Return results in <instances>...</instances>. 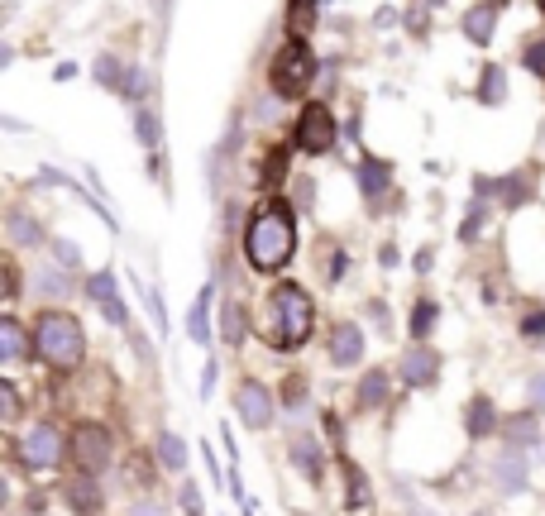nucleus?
I'll return each instance as SVG.
<instances>
[{"label": "nucleus", "instance_id": "obj_3", "mask_svg": "<svg viewBox=\"0 0 545 516\" xmlns=\"http://www.w3.org/2000/svg\"><path fill=\"white\" fill-rule=\"evenodd\" d=\"M34 354L48 368L72 373V368L82 364V354H87V330H82V321L67 316V311H44L34 321Z\"/></svg>", "mask_w": 545, "mask_h": 516}, {"label": "nucleus", "instance_id": "obj_35", "mask_svg": "<svg viewBox=\"0 0 545 516\" xmlns=\"http://www.w3.org/2000/svg\"><path fill=\"white\" fill-rule=\"evenodd\" d=\"M125 96H130V101H144V96H149V72H144V67H130V82H125Z\"/></svg>", "mask_w": 545, "mask_h": 516}, {"label": "nucleus", "instance_id": "obj_45", "mask_svg": "<svg viewBox=\"0 0 545 516\" xmlns=\"http://www.w3.org/2000/svg\"><path fill=\"white\" fill-rule=\"evenodd\" d=\"M206 469H211V478L220 483V459H216V450H206Z\"/></svg>", "mask_w": 545, "mask_h": 516}, {"label": "nucleus", "instance_id": "obj_23", "mask_svg": "<svg viewBox=\"0 0 545 516\" xmlns=\"http://www.w3.org/2000/svg\"><path fill=\"white\" fill-rule=\"evenodd\" d=\"M96 82L106 86V91H120V96H125V82H130V63H120V58L101 53V58H96Z\"/></svg>", "mask_w": 545, "mask_h": 516}, {"label": "nucleus", "instance_id": "obj_41", "mask_svg": "<svg viewBox=\"0 0 545 516\" xmlns=\"http://www.w3.org/2000/svg\"><path fill=\"white\" fill-rule=\"evenodd\" d=\"M216 373H220V364L211 359V364H206V373H201V397H211V392H216Z\"/></svg>", "mask_w": 545, "mask_h": 516}, {"label": "nucleus", "instance_id": "obj_38", "mask_svg": "<svg viewBox=\"0 0 545 516\" xmlns=\"http://www.w3.org/2000/svg\"><path fill=\"white\" fill-rule=\"evenodd\" d=\"M283 172H287V153H273V158L263 163V187H278Z\"/></svg>", "mask_w": 545, "mask_h": 516}, {"label": "nucleus", "instance_id": "obj_29", "mask_svg": "<svg viewBox=\"0 0 545 516\" xmlns=\"http://www.w3.org/2000/svg\"><path fill=\"white\" fill-rule=\"evenodd\" d=\"M48 249H53V263H58L63 273H77V268H82V244H72V239H53Z\"/></svg>", "mask_w": 545, "mask_h": 516}, {"label": "nucleus", "instance_id": "obj_39", "mask_svg": "<svg viewBox=\"0 0 545 516\" xmlns=\"http://www.w3.org/2000/svg\"><path fill=\"white\" fill-rule=\"evenodd\" d=\"M526 392H531V411H541V416H545V373H531Z\"/></svg>", "mask_w": 545, "mask_h": 516}, {"label": "nucleus", "instance_id": "obj_19", "mask_svg": "<svg viewBox=\"0 0 545 516\" xmlns=\"http://www.w3.org/2000/svg\"><path fill=\"white\" fill-rule=\"evenodd\" d=\"M316 10L321 0H287V39H306L316 29Z\"/></svg>", "mask_w": 545, "mask_h": 516}, {"label": "nucleus", "instance_id": "obj_26", "mask_svg": "<svg viewBox=\"0 0 545 516\" xmlns=\"http://www.w3.org/2000/svg\"><path fill=\"white\" fill-rule=\"evenodd\" d=\"M292 464L302 473H311V478H321V445H316L311 435H306V440L297 435V440H292Z\"/></svg>", "mask_w": 545, "mask_h": 516}, {"label": "nucleus", "instance_id": "obj_30", "mask_svg": "<svg viewBox=\"0 0 545 516\" xmlns=\"http://www.w3.org/2000/svg\"><path fill=\"white\" fill-rule=\"evenodd\" d=\"M431 325H436V301H416V306H412V335H416V340H426V335H431Z\"/></svg>", "mask_w": 545, "mask_h": 516}, {"label": "nucleus", "instance_id": "obj_16", "mask_svg": "<svg viewBox=\"0 0 545 516\" xmlns=\"http://www.w3.org/2000/svg\"><path fill=\"white\" fill-rule=\"evenodd\" d=\"M464 430H469L474 440H483V435H493V430H502L498 411H493V402H488V397H474V402L464 407Z\"/></svg>", "mask_w": 545, "mask_h": 516}, {"label": "nucleus", "instance_id": "obj_9", "mask_svg": "<svg viewBox=\"0 0 545 516\" xmlns=\"http://www.w3.org/2000/svg\"><path fill=\"white\" fill-rule=\"evenodd\" d=\"M493 483H498V493L522 497L526 488H531V464H526V450L507 445V450L493 459Z\"/></svg>", "mask_w": 545, "mask_h": 516}, {"label": "nucleus", "instance_id": "obj_18", "mask_svg": "<svg viewBox=\"0 0 545 516\" xmlns=\"http://www.w3.org/2000/svg\"><path fill=\"white\" fill-rule=\"evenodd\" d=\"M388 182H393V168L383 158H364L359 163V192L369 196V201H378V196L388 192Z\"/></svg>", "mask_w": 545, "mask_h": 516}, {"label": "nucleus", "instance_id": "obj_31", "mask_svg": "<svg viewBox=\"0 0 545 516\" xmlns=\"http://www.w3.org/2000/svg\"><path fill=\"white\" fill-rule=\"evenodd\" d=\"M39 292H44V297H67V292H72V282L63 278V273H53V268H39Z\"/></svg>", "mask_w": 545, "mask_h": 516}, {"label": "nucleus", "instance_id": "obj_10", "mask_svg": "<svg viewBox=\"0 0 545 516\" xmlns=\"http://www.w3.org/2000/svg\"><path fill=\"white\" fill-rule=\"evenodd\" d=\"M397 373H402V383H407V387H431V383H436V373H440V354L426 340H416L412 349L402 354Z\"/></svg>", "mask_w": 545, "mask_h": 516}, {"label": "nucleus", "instance_id": "obj_2", "mask_svg": "<svg viewBox=\"0 0 545 516\" xmlns=\"http://www.w3.org/2000/svg\"><path fill=\"white\" fill-rule=\"evenodd\" d=\"M316 325V306L306 297L302 282H278L263 306V344L273 349H302Z\"/></svg>", "mask_w": 545, "mask_h": 516}, {"label": "nucleus", "instance_id": "obj_40", "mask_svg": "<svg viewBox=\"0 0 545 516\" xmlns=\"http://www.w3.org/2000/svg\"><path fill=\"white\" fill-rule=\"evenodd\" d=\"M177 497H182V507H187V516L201 512V488H197V483H182V493H177Z\"/></svg>", "mask_w": 545, "mask_h": 516}, {"label": "nucleus", "instance_id": "obj_17", "mask_svg": "<svg viewBox=\"0 0 545 516\" xmlns=\"http://www.w3.org/2000/svg\"><path fill=\"white\" fill-rule=\"evenodd\" d=\"M24 354H29V335H24V325L15 321V316H5V321H0V359L15 368Z\"/></svg>", "mask_w": 545, "mask_h": 516}, {"label": "nucleus", "instance_id": "obj_20", "mask_svg": "<svg viewBox=\"0 0 545 516\" xmlns=\"http://www.w3.org/2000/svg\"><path fill=\"white\" fill-rule=\"evenodd\" d=\"M388 402V373L383 368H369L364 378H359V411H378Z\"/></svg>", "mask_w": 545, "mask_h": 516}, {"label": "nucleus", "instance_id": "obj_42", "mask_svg": "<svg viewBox=\"0 0 545 516\" xmlns=\"http://www.w3.org/2000/svg\"><path fill=\"white\" fill-rule=\"evenodd\" d=\"M5 297L10 301L20 297V273H15V263H5Z\"/></svg>", "mask_w": 545, "mask_h": 516}, {"label": "nucleus", "instance_id": "obj_4", "mask_svg": "<svg viewBox=\"0 0 545 516\" xmlns=\"http://www.w3.org/2000/svg\"><path fill=\"white\" fill-rule=\"evenodd\" d=\"M316 53L306 39H287L278 53H273V67H268V82L278 96H306V86L316 82Z\"/></svg>", "mask_w": 545, "mask_h": 516}, {"label": "nucleus", "instance_id": "obj_8", "mask_svg": "<svg viewBox=\"0 0 545 516\" xmlns=\"http://www.w3.org/2000/svg\"><path fill=\"white\" fill-rule=\"evenodd\" d=\"M20 459L29 464L34 473H44L53 469L58 459H63V435L48 426V421H39V426H29L24 430V440H20Z\"/></svg>", "mask_w": 545, "mask_h": 516}, {"label": "nucleus", "instance_id": "obj_33", "mask_svg": "<svg viewBox=\"0 0 545 516\" xmlns=\"http://www.w3.org/2000/svg\"><path fill=\"white\" fill-rule=\"evenodd\" d=\"M144 301H149L153 330H158V335H168V306H163V292H158V287H149V292H144Z\"/></svg>", "mask_w": 545, "mask_h": 516}, {"label": "nucleus", "instance_id": "obj_24", "mask_svg": "<svg viewBox=\"0 0 545 516\" xmlns=\"http://www.w3.org/2000/svg\"><path fill=\"white\" fill-rule=\"evenodd\" d=\"M502 101H507V72L498 63H488L479 82V106H502Z\"/></svg>", "mask_w": 545, "mask_h": 516}, {"label": "nucleus", "instance_id": "obj_25", "mask_svg": "<svg viewBox=\"0 0 545 516\" xmlns=\"http://www.w3.org/2000/svg\"><path fill=\"white\" fill-rule=\"evenodd\" d=\"M5 235L15 239V244H39V239H44V230L34 225V215L15 206V211L5 215Z\"/></svg>", "mask_w": 545, "mask_h": 516}, {"label": "nucleus", "instance_id": "obj_44", "mask_svg": "<svg viewBox=\"0 0 545 516\" xmlns=\"http://www.w3.org/2000/svg\"><path fill=\"white\" fill-rule=\"evenodd\" d=\"M53 77H58V82H72V77H77V63H58V72H53Z\"/></svg>", "mask_w": 545, "mask_h": 516}, {"label": "nucleus", "instance_id": "obj_43", "mask_svg": "<svg viewBox=\"0 0 545 516\" xmlns=\"http://www.w3.org/2000/svg\"><path fill=\"white\" fill-rule=\"evenodd\" d=\"M130 516H168V512H163L158 502H134V512H130Z\"/></svg>", "mask_w": 545, "mask_h": 516}, {"label": "nucleus", "instance_id": "obj_28", "mask_svg": "<svg viewBox=\"0 0 545 516\" xmlns=\"http://www.w3.org/2000/svg\"><path fill=\"white\" fill-rule=\"evenodd\" d=\"M134 129H139V144H144V149H158V144H163V125H158V115H153V110H134Z\"/></svg>", "mask_w": 545, "mask_h": 516}, {"label": "nucleus", "instance_id": "obj_48", "mask_svg": "<svg viewBox=\"0 0 545 516\" xmlns=\"http://www.w3.org/2000/svg\"><path fill=\"white\" fill-rule=\"evenodd\" d=\"M541 10H545V0H541Z\"/></svg>", "mask_w": 545, "mask_h": 516}, {"label": "nucleus", "instance_id": "obj_21", "mask_svg": "<svg viewBox=\"0 0 545 516\" xmlns=\"http://www.w3.org/2000/svg\"><path fill=\"white\" fill-rule=\"evenodd\" d=\"M87 297L96 306H110V301H120V278H115V268H96L87 278Z\"/></svg>", "mask_w": 545, "mask_h": 516}, {"label": "nucleus", "instance_id": "obj_32", "mask_svg": "<svg viewBox=\"0 0 545 516\" xmlns=\"http://www.w3.org/2000/svg\"><path fill=\"white\" fill-rule=\"evenodd\" d=\"M522 67L531 72V77H545V39H531L522 48Z\"/></svg>", "mask_w": 545, "mask_h": 516}, {"label": "nucleus", "instance_id": "obj_14", "mask_svg": "<svg viewBox=\"0 0 545 516\" xmlns=\"http://www.w3.org/2000/svg\"><path fill=\"white\" fill-rule=\"evenodd\" d=\"M63 497H67V507H72V512H82V516L101 512V502H106V493L96 488V478H91V473H82V478H72V483L63 488Z\"/></svg>", "mask_w": 545, "mask_h": 516}, {"label": "nucleus", "instance_id": "obj_37", "mask_svg": "<svg viewBox=\"0 0 545 516\" xmlns=\"http://www.w3.org/2000/svg\"><path fill=\"white\" fill-rule=\"evenodd\" d=\"M522 340L545 344V311H536V316H526L522 321Z\"/></svg>", "mask_w": 545, "mask_h": 516}, {"label": "nucleus", "instance_id": "obj_12", "mask_svg": "<svg viewBox=\"0 0 545 516\" xmlns=\"http://www.w3.org/2000/svg\"><path fill=\"white\" fill-rule=\"evenodd\" d=\"M359 359H364V330L359 325H340L330 335V364L349 368V364H359Z\"/></svg>", "mask_w": 545, "mask_h": 516}, {"label": "nucleus", "instance_id": "obj_5", "mask_svg": "<svg viewBox=\"0 0 545 516\" xmlns=\"http://www.w3.org/2000/svg\"><path fill=\"white\" fill-rule=\"evenodd\" d=\"M67 454L77 459L82 473H106L110 459H115V435L106 426H96V421H77L72 435H67Z\"/></svg>", "mask_w": 545, "mask_h": 516}, {"label": "nucleus", "instance_id": "obj_1", "mask_svg": "<svg viewBox=\"0 0 545 516\" xmlns=\"http://www.w3.org/2000/svg\"><path fill=\"white\" fill-rule=\"evenodd\" d=\"M244 254H249V263L259 273H278V268L292 263V254H297V220H292L283 201H268V206L254 211L249 230H244Z\"/></svg>", "mask_w": 545, "mask_h": 516}, {"label": "nucleus", "instance_id": "obj_13", "mask_svg": "<svg viewBox=\"0 0 545 516\" xmlns=\"http://www.w3.org/2000/svg\"><path fill=\"white\" fill-rule=\"evenodd\" d=\"M502 440L517 445V450H531L541 440V411H522V416H507L502 421Z\"/></svg>", "mask_w": 545, "mask_h": 516}, {"label": "nucleus", "instance_id": "obj_6", "mask_svg": "<svg viewBox=\"0 0 545 516\" xmlns=\"http://www.w3.org/2000/svg\"><path fill=\"white\" fill-rule=\"evenodd\" d=\"M235 411H240V421L249 430H268L278 421V397H273L268 383H259V378H240V383H235Z\"/></svg>", "mask_w": 545, "mask_h": 516}, {"label": "nucleus", "instance_id": "obj_11", "mask_svg": "<svg viewBox=\"0 0 545 516\" xmlns=\"http://www.w3.org/2000/svg\"><path fill=\"white\" fill-rule=\"evenodd\" d=\"M502 20V0H479V5H469L464 10V20H459V29H464V39L469 43H493V29H498Z\"/></svg>", "mask_w": 545, "mask_h": 516}, {"label": "nucleus", "instance_id": "obj_15", "mask_svg": "<svg viewBox=\"0 0 545 516\" xmlns=\"http://www.w3.org/2000/svg\"><path fill=\"white\" fill-rule=\"evenodd\" d=\"M211 287H201V297H192V306H187V335H192V344H211Z\"/></svg>", "mask_w": 545, "mask_h": 516}, {"label": "nucleus", "instance_id": "obj_27", "mask_svg": "<svg viewBox=\"0 0 545 516\" xmlns=\"http://www.w3.org/2000/svg\"><path fill=\"white\" fill-rule=\"evenodd\" d=\"M244 306L240 301H225V311H220V335H225V344H240L244 340Z\"/></svg>", "mask_w": 545, "mask_h": 516}, {"label": "nucleus", "instance_id": "obj_46", "mask_svg": "<svg viewBox=\"0 0 545 516\" xmlns=\"http://www.w3.org/2000/svg\"><path fill=\"white\" fill-rule=\"evenodd\" d=\"M412 516H436V512H412Z\"/></svg>", "mask_w": 545, "mask_h": 516}, {"label": "nucleus", "instance_id": "obj_49", "mask_svg": "<svg viewBox=\"0 0 545 516\" xmlns=\"http://www.w3.org/2000/svg\"><path fill=\"white\" fill-rule=\"evenodd\" d=\"M192 516H201V512H192Z\"/></svg>", "mask_w": 545, "mask_h": 516}, {"label": "nucleus", "instance_id": "obj_34", "mask_svg": "<svg viewBox=\"0 0 545 516\" xmlns=\"http://www.w3.org/2000/svg\"><path fill=\"white\" fill-rule=\"evenodd\" d=\"M0 416H5V421H15V416H20V392H15L10 378L0 383Z\"/></svg>", "mask_w": 545, "mask_h": 516}, {"label": "nucleus", "instance_id": "obj_7", "mask_svg": "<svg viewBox=\"0 0 545 516\" xmlns=\"http://www.w3.org/2000/svg\"><path fill=\"white\" fill-rule=\"evenodd\" d=\"M292 144H297L302 153H330V144H335V115H330L321 101H311V106L297 115Z\"/></svg>", "mask_w": 545, "mask_h": 516}, {"label": "nucleus", "instance_id": "obj_36", "mask_svg": "<svg viewBox=\"0 0 545 516\" xmlns=\"http://www.w3.org/2000/svg\"><path fill=\"white\" fill-rule=\"evenodd\" d=\"M483 220H488V206L474 201V206H469V220H464V230H459V239H474L483 230Z\"/></svg>", "mask_w": 545, "mask_h": 516}, {"label": "nucleus", "instance_id": "obj_47", "mask_svg": "<svg viewBox=\"0 0 545 516\" xmlns=\"http://www.w3.org/2000/svg\"><path fill=\"white\" fill-rule=\"evenodd\" d=\"M474 516H493V512H474Z\"/></svg>", "mask_w": 545, "mask_h": 516}, {"label": "nucleus", "instance_id": "obj_22", "mask_svg": "<svg viewBox=\"0 0 545 516\" xmlns=\"http://www.w3.org/2000/svg\"><path fill=\"white\" fill-rule=\"evenodd\" d=\"M153 450H158V464H163V469H187V445H182V440H177L173 430H158V440H153Z\"/></svg>", "mask_w": 545, "mask_h": 516}]
</instances>
